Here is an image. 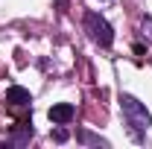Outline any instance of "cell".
Returning a JSON list of instances; mask_svg holds the SVG:
<instances>
[{"label": "cell", "mask_w": 152, "mask_h": 149, "mask_svg": "<svg viewBox=\"0 0 152 149\" xmlns=\"http://www.w3.org/2000/svg\"><path fill=\"white\" fill-rule=\"evenodd\" d=\"M73 114H76V108L70 105V102H56V105L50 108V120H53L56 126H64V123L73 120Z\"/></svg>", "instance_id": "obj_3"}, {"label": "cell", "mask_w": 152, "mask_h": 149, "mask_svg": "<svg viewBox=\"0 0 152 149\" xmlns=\"http://www.w3.org/2000/svg\"><path fill=\"white\" fill-rule=\"evenodd\" d=\"M6 102H9V105H29L32 96H29L26 88H20V85H9V91H6Z\"/></svg>", "instance_id": "obj_4"}, {"label": "cell", "mask_w": 152, "mask_h": 149, "mask_svg": "<svg viewBox=\"0 0 152 149\" xmlns=\"http://www.w3.org/2000/svg\"><path fill=\"white\" fill-rule=\"evenodd\" d=\"M53 140H56V143H64V140H67V129H61V126H58V129L53 131Z\"/></svg>", "instance_id": "obj_6"}, {"label": "cell", "mask_w": 152, "mask_h": 149, "mask_svg": "<svg viewBox=\"0 0 152 149\" xmlns=\"http://www.w3.org/2000/svg\"><path fill=\"white\" fill-rule=\"evenodd\" d=\"M85 32H88V38H91L94 44H99V47H111L114 44L111 23L102 18L99 12H88V15H85Z\"/></svg>", "instance_id": "obj_2"}, {"label": "cell", "mask_w": 152, "mask_h": 149, "mask_svg": "<svg viewBox=\"0 0 152 149\" xmlns=\"http://www.w3.org/2000/svg\"><path fill=\"white\" fill-rule=\"evenodd\" d=\"M120 108H123L126 123L132 126L134 137L140 140V137H143V131L152 126V114H149V108H146L140 99H134L132 93H120Z\"/></svg>", "instance_id": "obj_1"}, {"label": "cell", "mask_w": 152, "mask_h": 149, "mask_svg": "<svg viewBox=\"0 0 152 149\" xmlns=\"http://www.w3.org/2000/svg\"><path fill=\"white\" fill-rule=\"evenodd\" d=\"M82 143H94V146H108V140H102V137H96V134H91V131H79L76 134Z\"/></svg>", "instance_id": "obj_5"}]
</instances>
